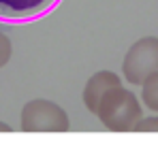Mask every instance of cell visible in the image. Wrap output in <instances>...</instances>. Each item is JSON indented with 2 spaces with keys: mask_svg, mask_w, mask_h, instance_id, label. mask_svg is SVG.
I'll return each mask as SVG.
<instances>
[{
  "mask_svg": "<svg viewBox=\"0 0 158 147\" xmlns=\"http://www.w3.org/2000/svg\"><path fill=\"white\" fill-rule=\"evenodd\" d=\"M96 117L111 132H128L135 130L137 122L143 117V109L139 104V98L131 90L115 85L103 96Z\"/></svg>",
  "mask_w": 158,
  "mask_h": 147,
  "instance_id": "1",
  "label": "cell"
},
{
  "mask_svg": "<svg viewBox=\"0 0 158 147\" xmlns=\"http://www.w3.org/2000/svg\"><path fill=\"white\" fill-rule=\"evenodd\" d=\"M13 128L9 126V124H4V122H0V132H11Z\"/></svg>",
  "mask_w": 158,
  "mask_h": 147,
  "instance_id": "9",
  "label": "cell"
},
{
  "mask_svg": "<svg viewBox=\"0 0 158 147\" xmlns=\"http://www.w3.org/2000/svg\"><path fill=\"white\" fill-rule=\"evenodd\" d=\"M137 132H158V115H148V117H141L137 126H135Z\"/></svg>",
  "mask_w": 158,
  "mask_h": 147,
  "instance_id": "8",
  "label": "cell"
},
{
  "mask_svg": "<svg viewBox=\"0 0 158 147\" xmlns=\"http://www.w3.org/2000/svg\"><path fill=\"white\" fill-rule=\"evenodd\" d=\"M19 126L24 132H66L71 120L66 111L47 98L28 100L19 115Z\"/></svg>",
  "mask_w": 158,
  "mask_h": 147,
  "instance_id": "2",
  "label": "cell"
},
{
  "mask_svg": "<svg viewBox=\"0 0 158 147\" xmlns=\"http://www.w3.org/2000/svg\"><path fill=\"white\" fill-rule=\"evenodd\" d=\"M11 55H13V45H11V39H9L4 32H0V68L9 64Z\"/></svg>",
  "mask_w": 158,
  "mask_h": 147,
  "instance_id": "7",
  "label": "cell"
},
{
  "mask_svg": "<svg viewBox=\"0 0 158 147\" xmlns=\"http://www.w3.org/2000/svg\"><path fill=\"white\" fill-rule=\"evenodd\" d=\"M60 0H0V19L30 22L49 13Z\"/></svg>",
  "mask_w": 158,
  "mask_h": 147,
  "instance_id": "4",
  "label": "cell"
},
{
  "mask_svg": "<svg viewBox=\"0 0 158 147\" xmlns=\"http://www.w3.org/2000/svg\"><path fill=\"white\" fill-rule=\"evenodd\" d=\"M141 100L150 111L158 113V73L150 75L141 83Z\"/></svg>",
  "mask_w": 158,
  "mask_h": 147,
  "instance_id": "6",
  "label": "cell"
},
{
  "mask_svg": "<svg viewBox=\"0 0 158 147\" xmlns=\"http://www.w3.org/2000/svg\"><path fill=\"white\" fill-rule=\"evenodd\" d=\"M115 85H122V79H120L118 73H113V71H98V73H94L88 79V83L83 85V94H81L85 109L96 115L103 96Z\"/></svg>",
  "mask_w": 158,
  "mask_h": 147,
  "instance_id": "5",
  "label": "cell"
},
{
  "mask_svg": "<svg viewBox=\"0 0 158 147\" xmlns=\"http://www.w3.org/2000/svg\"><path fill=\"white\" fill-rule=\"evenodd\" d=\"M154 73H158V36H143L128 47L122 60V75L128 83L141 85Z\"/></svg>",
  "mask_w": 158,
  "mask_h": 147,
  "instance_id": "3",
  "label": "cell"
}]
</instances>
